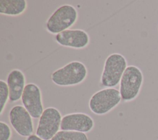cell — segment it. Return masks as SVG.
I'll list each match as a JSON object with an SVG mask.
<instances>
[{
	"label": "cell",
	"instance_id": "8992f818",
	"mask_svg": "<svg viewBox=\"0 0 158 140\" xmlns=\"http://www.w3.org/2000/svg\"><path fill=\"white\" fill-rule=\"evenodd\" d=\"M62 115L52 107L46 108L39 118L36 134L44 140H51L60 129Z\"/></svg>",
	"mask_w": 158,
	"mask_h": 140
},
{
	"label": "cell",
	"instance_id": "277c9868",
	"mask_svg": "<svg viewBox=\"0 0 158 140\" xmlns=\"http://www.w3.org/2000/svg\"><path fill=\"white\" fill-rule=\"evenodd\" d=\"M144 81V76L140 68L135 65H128L120 81L119 91L122 100L130 102L139 95Z\"/></svg>",
	"mask_w": 158,
	"mask_h": 140
},
{
	"label": "cell",
	"instance_id": "30bf717a",
	"mask_svg": "<svg viewBox=\"0 0 158 140\" xmlns=\"http://www.w3.org/2000/svg\"><path fill=\"white\" fill-rule=\"evenodd\" d=\"M55 39L59 45L77 49L86 47L89 44V36L81 29H69L58 33Z\"/></svg>",
	"mask_w": 158,
	"mask_h": 140
},
{
	"label": "cell",
	"instance_id": "6da1fadb",
	"mask_svg": "<svg viewBox=\"0 0 158 140\" xmlns=\"http://www.w3.org/2000/svg\"><path fill=\"white\" fill-rule=\"evenodd\" d=\"M88 76V69L80 61H72L53 72L51 78L53 83L62 86H73L83 83Z\"/></svg>",
	"mask_w": 158,
	"mask_h": 140
},
{
	"label": "cell",
	"instance_id": "5b68a950",
	"mask_svg": "<svg viewBox=\"0 0 158 140\" xmlns=\"http://www.w3.org/2000/svg\"><path fill=\"white\" fill-rule=\"evenodd\" d=\"M119 90L106 88L94 93L89 100L90 110L97 115H104L115 109L121 102Z\"/></svg>",
	"mask_w": 158,
	"mask_h": 140
},
{
	"label": "cell",
	"instance_id": "5bb4252c",
	"mask_svg": "<svg viewBox=\"0 0 158 140\" xmlns=\"http://www.w3.org/2000/svg\"><path fill=\"white\" fill-rule=\"evenodd\" d=\"M9 100V91L7 83L0 80V114L2 115Z\"/></svg>",
	"mask_w": 158,
	"mask_h": 140
},
{
	"label": "cell",
	"instance_id": "8fae6325",
	"mask_svg": "<svg viewBox=\"0 0 158 140\" xmlns=\"http://www.w3.org/2000/svg\"><path fill=\"white\" fill-rule=\"evenodd\" d=\"M26 78L24 73L19 69L11 70L7 77V84L9 91V101H19L22 96L25 88Z\"/></svg>",
	"mask_w": 158,
	"mask_h": 140
},
{
	"label": "cell",
	"instance_id": "7a4b0ae2",
	"mask_svg": "<svg viewBox=\"0 0 158 140\" xmlns=\"http://www.w3.org/2000/svg\"><path fill=\"white\" fill-rule=\"evenodd\" d=\"M78 18L77 9L70 4L58 7L49 16L46 22V29L51 34L57 35L69 30L75 24Z\"/></svg>",
	"mask_w": 158,
	"mask_h": 140
},
{
	"label": "cell",
	"instance_id": "3957f363",
	"mask_svg": "<svg viewBox=\"0 0 158 140\" xmlns=\"http://www.w3.org/2000/svg\"><path fill=\"white\" fill-rule=\"evenodd\" d=\"M125 57L119 53H112L106 58L101 76V84L107 88L115 87L127 67Z\"/></svg>",
	"mask_w": 158,
	"mask_h": 140
},
{
	"label": "cell",
	"instance_id": "7c38bea8",
	"mask_svg": "<svg viewBox=\"0 0 158 140\" xmlns=\"http://www.w3.org/2000/svg\"><path fill=\"white\" fill-rule=\"evenodd\" d=\"M27 8L25 0H0V13L7 16H19Z\"/></svg>",
	"mask_w": 158,
	"mask_h": 140
},
{
	"label": "cell",
	"instance_id": "9a60e30c",
	"mask_svg": "<svg viewBox=\"0 0 158 140\" xmlns=\"http://www.w3.org/2000/svg\"><path fill=\"white\" fill-rule=\"evenodd\" d=\"M12 130L6 123L0 121V140H10L12 137Z\"/></svg>",
	"mask_w": 158,
	"mask_h": 140
},
{
	"label": "cell",
	"instance_id": "4fadbf2b",
	"mask_svg": "<svg viewBox=\"0 0 158 140\" xmlns=\"http://www.w3.org/2000/svg\"><path fill=\"white\" fill-rule=\"evenodd\" d=\"M51 140H88V138L83 133L60 130Z\"/></svg>",
	"mask_w": 158,
	"mask_h": 140
},
{
	"label": "cell",
	"instance_id": "52a82bcc",
	"mask_svg": "<svg viewBox=\"0 0 158 140\" xmlns=\"http://www.w3.org/2000/svg\"><path fill=\"white\" fill-rule=\"evenodd\" d=\"M10 125L16 133L22 137H28L34 131L32 117L25 108L21 105L12 107L9 113Z\"/></svg>",
	"mask_w": 158,
	"mask_h": 140
},
{
	"label": "cell",
	"instance_id": "ba28073f",
	"mask_svg": "<svg viewBox=\"0 0 158 140\" xmlns=\"http://www.w3.org/2000/svg\"><path fill=\"white\" fill-rule=\"evenodd\" d=\"M21 101L23 106L33 118H40L44 109L41 92L38 86L33 83L27 84Z\"/></svg>",
	"mask_w": 158,
	"mask_h": 140
},
{
	"label": "cell",
	"instance_id": "2e32d148",
	"mask_svg": "<svg viewBox=\"0 0 158 140\" xmlns=\"http://www.w3.org/2000/svg\"><path fill=\"white\" fill-rule=\"evenodd\" d=\"M26 140H44V139L40 138L36 134H32V135L27 137Z\"/></svg>",
	"mask_w": 158,
	"mask_h": 140
},
{
	"label": "cell",
	"instance_id": "9c48e42d",
	"mask_svg": "<svg viewBox=\"0 0 158 140\" xmlns=\"http://www.w3.org/2000/svg\"><path fill=\"white\" fill-rule=\"evenodd\" d=\"M94 126V122L91 116L85 113L77 112L62 117L60 130L86 133L90 132Z\"/></svg>",
	"mask_w": 158,
	"mask_h": 140
}]
</instances>
